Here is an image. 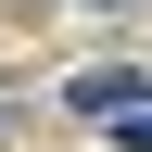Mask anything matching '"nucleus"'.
Returning <instances> with one entry per match:
<instances>
[{
	"mask_svg": "<svg viewBox=\"0 0 152 152\" xmlns=\"http://www.w3.org/2000/svg\"><path fill=\"white\" fill-rule=\"evenodd\" d=\"M64 102H76V114H114V127H140V114H152V76H140V64H102V76H76Z\"/></svg>",
	"mask_w": 152,
	"mask_h": 152,
	"instance_id": "1",
	"label": "nucleus"
}]
</instances>
